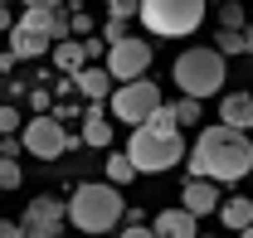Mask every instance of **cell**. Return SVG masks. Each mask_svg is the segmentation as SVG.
<instances>
[{
	"label": "cell",
	"instance_id": "484cf974",
	"mask_svg": "<svg viewBox=\"0 0 253 238\" xmlns=\"http://www.w3.org/2000/svg\"><path fill=\"white\" fill-rule=\"evenodd\" d=\"M102 39H107V44H117V39H126V20H117V15H112V20L102 25Z\"/></svg>",
	"mask_w": 253,
	"mask_h": 238
},
{
	"label": "cell",
	"instance_id": "5bb4252c",
	"mask_svg": "<svg viewBox=\"0 0 253 238\" xmlns=\"http://www.w3.org/2000/svg\"><path fill=\"white\" fill-rule=\"evenodd\" d=\"M83 146H97V151L112 146V117L102 102H88V112H83Z\"/></svg>",
	"mask_w": 253,
	"mask_h": 238
},
{
	"label": "cell",
	"instance_id": "7a4b0ae2",
	"mask_svg": "<svg viewBox=\"0 0 253 238\" xmlns=\"http://www.w3.org/2000/svg\"><path fill=\"white\" fill-rule=\"evenodd\" d=\"M126 214L122 185L112 180H83L73 195H68V224L78 234H112Z\"/></svg>",
	"mask_w": 253,
	"mask_h": 238
},
{
	"label": "cell",
	"instance_id": "5b68a950",
	"mask_svg": "<svg viewBox=\"0 0 253 238\" xmlns=\"http://www.w3.org/2000/svg\"><path fill=\"white\" fill-rule=\"evenodd\" d=\"M136 20L156 39H185L205 25V0H136Z\"/></svg>",
	"mask_w": 253,
	"mask_h": 238
},
{
	"label": "cell",
	"instance_id": "4fadbf2b",
	"mask_svg": "<svg viewBox=\"0 0 253 238\" xmlns=\"http://www.w3.org/2000/svg\"><path fill=\"white\" fill-rule=\"evenodd\" d=\"M73 83H78V92H83L88 102H107L117 78H112V73H107L102 63H88V68H78V73H73Z\"/></svg>",
	"mask_w": 253,
	"mask_h": 238
},
{
	"label": "cell",
	"instance_id": "2e32d148",
	"mask_svg": "<svg viewBox=\"0 0 253 238\" xmlns=\"http://www.w3.org/2000/svg\"><path fill=\"white\" fill-rule=\"evenodd\" d=\"M219 224L229 229V234H244V229L253 224V199H249V195L224 199V204H219Z\"/></svg>",
	"mask_w": 253,
	"mask_h": 238
},
{
	"label": "cell",
	"instance_id": "44dd1931",
	"mask_svg": "<svg viewBox=\"0 0 253 238\" xmlns=\"http://www.w3.org/2000/svg\"><path fill=\"white\" fill-rule=\"evenodd\" d=\"M219 30H244V10H239V0H224V5H219Z\"/></svg>",
	"mask_w": 253,
	"mask_h": 238
},
{
	"label": "cell",
	"instance_id": "e575fe53",
	"mask_svg": "<svg viewBox=\"0 0 253 238\" xmlns=\"http://www.w3.org/2000/svg\"><path fill=\"white\" fill-rule=\"evenodd\" d=\"M122 224H146V209H131V204H126V214H122Z\"/></svg>",
	"mask_w": 253,
	"mask_h": 238
},
{
	"label": "cell",
	"instance_id": "f546056e",
	"mask_svg": "<svg viewBox=\"0 0 253 238\" xmlns=\"http://www.w3.org/2000/svg\"><path fill=\"white\" fill-rule=\"evenodd\" d=\"M117 238H156V229H146V224H126Z\"/></svg>",
	"mask_w": 253,
	"mask_h": 238
},
{
	"label": "cell",
	"instance_id": "277c9868",
	"mask_svg": "<svg viewBox=\"0 0 253 238\" xmlns=\"http://www.w3.org/2000/svg\"><path fill=\"white\" fill-rule=\"evenodd\" d=\"M170 78H175V88L185 92V97H219L224 92V78H229V68H224V54L219 49H185L180 59L170 63Z\"/></svg>",
	"mask_w": 253,
	"mask_h": 238
},
{
	"label": "cell",
	"instance_id": "8fae6325",
	"mask_svg": "<svg viewBox=\"0 0 253 238\" xmlns=\"http://www.w3.org/2000/svg\"><path fill=\"white\" fill-rule=\"evenodd\" d=\"M10 54H15V59H44V54H54V39L44 30H34L30 20H15V30H10Z\"/></svg>",
	"mask_w": 253,
	"mask_h": 238
},
{
	"label": "cell",
	"instance_id": "74e56055",
	"mask_svg": "<svg viewBox=\"0 0 253 238\" xmlns=\"http://www.w3.org/2000/svg\"><path fill=\"white\" fill-rule=\"evenodd\" d=\"M234 238H253V224H249V229H244V234H234Z\"/></svg>",
	"mask_w": 253,
	"mask_h": 238
},
{
	"label": "cell",
	"instance_id": "603a6c76",
	"mask_svg": "<svg viewBox=\"0 0 253 238\" xmlns=\"http://www.w3.org/2000/svg\"><path fill=\"white\" fill-rule=\"evenodd\" d=\"M20 131H25L20 112H15V107H0V136H20Z\"/></svg>",
	"mask_w": 253,
	"mask_h": 238
},
{
	"label": "cell",
	"instance_id": "d4e9b609",
	"mask_svg": "<svg viewBox=\"0 0 253 238\" xmlns=\"http://www.w3.org/2000/svg\"><path fill=\"white\" fill-rule=\"evenodd\" d=\"M68 20H73V34H88V30H93V20H88V10H78L73 0H68Z\"/></svg>",
	"mask_w": 253,
	"mask_h": 238
},
{
	"label": "cell",
	"instance_id": "4dcf8cb0",
	"mask_svg": "<svg viewBox=\"0 0 253 238\" xmlns=\"http://www.w3.org/2000/svg\"><path fill=\"white\" fill-rule=\"evenodd\" d=\"M0 238H25V229H20V219H0Z\"/></svg>",
	"mask_w": 253,
	"mask_h": 238
},
{
	"label": "cell",
	"instance_id": "6da1fadb",
	"mask_svg": "<svg viewBox=\"0 0 253 238\" xmlns=\"http://www.w3.org/2000/svg\"><path fill=\"white\" fill-rule=\"evenodd\" d=\"M249 170H253V141H249V131L214 121V126H205V131L195 136V146H190V175L234 185V180H244Z\"/></svg>",
	"mask_w": 253,
	"mask_h": 238
},
{
	"label": "cell",
	"instance_id": "83f0119b",
	"mask_svg": "<svg viewBox=\"0 0 253 238\" xmlns=\"http://www.w3.org/2000/svg\"><path fill=\"white\" fill-rule=\"evenodd\" d=\"M20 151H25V141H20V136H0V156L20 160Z\"/></svg>",
	"mask_w": 253,
	"mask_h": 238
},
{
	"label": "cell",
	"instance_id": "4316f807",
	"mask_svg": "<svg viewBox=\"0 0 253 238\" xmlns=\"http://www.w3.org/2000/svg\"><path fill=\"white\" fill-rule=\"evenodd\" d=\"M107 10H112L117 20H136V0H112Z\"/></svg>",
	"mask_w": 253,
	"mask_h": 238
},
{
	"label": "cell",
	"instance_id": "836d02e7",
	"mask_svg": "<svg viewBox=\"0 0 253 238\" xmlns=\"http://www.w3.org/2000/svg\"><path fill=\"white\" fill-rule=\"evenodd\" d=\"M15 20H20V15H10V10L0 5V34H10V30H15Z\"/></svg>",
	"mask_w": 253,
	"mask_h": 238
},
{
	"label": "cell",
	"instance_id": "7c38bea8",
	"mask_svg": "<svg viewBox=\"0 0 253 238\" xmlns=\"http://www.w3.org/2000/svg\"><path fill=\"white\" fill-rule=\"evenodd\" d=\"M151 229H156V238H200V214H190L185 204L161 209L151 219Z\"/></svg>",
	"mask_w": 253,
	"mask_h": 238
},
{
	"label": "cell",
	"instance_id": "ba28073f",
	"mask_svg": "<svg viewBox=\"0 0 253 238\" xmlns=\"http://www.w3.org/2000/svg\"><path fill=\"white\" fill-rule=\"evenodd\" d=\"M63 224H68V204L59 195H34L20 214L25 238H63Z\"/></svg>",
	"mask_w": 253,
	"mask_h": 238
},
{
	"label": "cell",
	"instance_id": "9c48e42d",
	"mask_svg": "<svg viewBox=\"0 0 253 238\" xmlns=\"http://www.w3.org/2000/svg\"><path fill=\"white\" fill-rule=\"evenodd\" d=\"M107 73L117 78V83H136V78H146L151 73V44L146 39H117V44H107Z\"/></svg>",
	"mask_w": 253,
	"mask_h": 238
},
{
	"label": "cell",
	"instance_id": "3957f363",
	"mask_svg": "<svg viewBox=\"0 0 253 238\" xmlns=\"http://www.w3.org/2000/svg\"><path fill=\"white\" fill-rule=\"evenodd\" d=\"M126 156L136 160V170H141V175H166L170 165H180V156H190V151H185L180 126L141 121V126H131V136H126Z\"/></svg>",
	"mask_w": 253,
	"mask_h": 238
},
{
	"label": "cell",
	"instance_id": "cb8c5ba5",
	"mask_svg": "<svg viewBox=\"0 0 253 238\" xmlns=\"http://www.w3.org/2000/svg\"><path fill=\"white\" fill-rule=\"evenodd\" d=\"M30 112H54V92H44V88H30Z\"/></svg>",
	"mask_w": 253,
	"mask_h": 238
},
{
	"label": "cell",
	"instance_id": "d590c367",
	"mask_svg": "<svg viewBox=\"0 0 253 238\" xmlns=\"http://www.w3.org/2000/svg\"><path fill=\"white\" fill-rule=\"evenodd\" d=\"M25 5H39V10H63L68 0H25Z\"/></svg>",
	"mask_w": 253,
	"mask_h": 238
},
{
	"label": "cell",
	"instance_id": "d6a6232c",
	"mask_svg": "<svg viewBox=\"0 0 253 238\" xmlns=\"http://www.w3.org/2000/svg\"><path fill=\"white\" fill-rule=\"evenodd\" d=\"M68 92H78V83H73V78H68V73H63L59 83H54V97H68Z\"/></svg>",
	"mask_w": 253,
	"mask_h": 238
},
{
	"label": "cell",
	"instance_id": "b9f144b4",
	"mask_svg": "<svg viewBox=\"0 0 253 238\" xmlns=\"http://www.w3.org/2000/svg\"><path fill=\"white\" fill-rule=\"evenodd\" d=\"M107 5H112V0H107Z\"/></svg>",
	"mask_w": 253,
	"mask_h": 238
},
{
	"label": "cell",
	"instance_id": "f35d334b",
	"mask_svg": "<svg viewBox=\"0 0 253 238\" xmlns=\"http://www.w3.org/2000/svg\"><path fill=\"white\" fill-rule=\"evenodd\" d=\"M200 238H224V234H200Z\"/></svg>",
	"mask_w": 253,
	"mask_h": 238
},
{
	"label": "cell",
	"instance_id": "1f68e13d",
	"mask_svg": "<svg viewBox=\"0 0 253 238\" xmlns=\"http://www.w3.org/2000/svg\"><path fill=\"white\" fill-rule=\"evenodd\" d=\"M49 117H83V112H78V107H73V102H63V97H59V102H54V112H49Z\"/></svg>",
	"mask_w": 253,
	"mask_h": 238
},
{
	"label": "cell",
	"instance_id": "e0dca14e",
	"mask_svg": "<svg viewBox=\"0 0 253 238\" xmlns=\"http://www.w3.org/2000/svg\"><path fill=\"white\" fill-rule=\"evenodd\" d=\"M49 59H54V68H59V73H68V78H73L78 68H88V54H83V39H59Z\"/></svg>",
	"mask_w": 253,
	"mask_h": 238
},
{
	"label": "cell",
	"instance_id": "ac0fdd59",
	"mask_svg": "<svg viewBox=\"0 0 253 238\" xmlns=\"http://www.w3.org/2000/svg\"><path fill=\"white\" fill-rule=\"evenodd\" d=\"M102 160H107V180H112V185H131V180L141 175V170H136V160H131L126 151H112V146H107Z\"/></svg>",
	"mask_w": 253,
	"mask_h": 238
},
{
	"label": "cell",
	"instance_id": "8992f818",
	"mask_svg": "<svg viewBox=\"0 0 253 238\" xmlns=\"http://www.w3.org/2000/svg\"><path fill=\"white\" fill-rule=\"evenodd\" d=\"M20 141H25V151L39 156V160H59V156L83 146V136H73V131H68L59 117H49V112H34V117L25 121V131H20Z\"/></svg>",
	"mask_w": 253,
	"mask_h": 238
},
{
	"label": "cell",
	"instance_id": "9a60e30c",
	"mask_svg": "<svg viewBox=\"0 0 253 238\" xmlns=\"http://www.w3.org/2000/svg\"><path fill=\"white\" fill-rule=\"evenodd\" d=\"M219 117H224V126L249 131L253 126V92H219Z\"/></svg>",
	"mask_w": 253,
	"mask_h": 238
},
{
	"label": "cell",
	"instance_id": "30bf717a",
	"mask_svg": "<svg viewBox=\"0 0 253 238\" xmlns=\"http://www.w3.org/2000/svg\"><path fill=\"white\" fill-rule=\"evenodd\" d=\"M180 204L190 209V214H200V219H205V214H219V180H205V175H190L185 185H180Z\"/></svg>",
	"mask_w": 253,
	"mask_h": 238
},
{
	"label": "cell",
	"instance_id": "ffe728a7",
	"mask_svg": "<svg viewBox=\"0 0 253 238\" xmlns=\"http://www.w3.org/2000/svg\"><path fill=\"white\" fill-rule=\"evenodd\" d=\"M170 112H175L180 126H195V121L205 117V112H200V97H185V92H180V102H170Z\"/></svg>",
	"mask_w": 253,
	"mask_h": 238
},
{
	"label": "cell",
	"instance_id": "8d00e7d4",
	"mask_svg": "<svg viewBox=\"0 0 253 238\" xmlns=\"http://www.w3.org/2000/svg\"><path fill=\"white\" fill-rule=\"evenodd\" d=\"M10 68H15V54L5 49V54H0V73H10Z\"/></svg>",
	"mask_w": 253,
	"mask_h": 238
},
{
	"label": "cell",
	"instance_id": "60d3db41",
	"mask_svg": "<svg viewBox=\"0 0 253 238\" xmlns=\"http://www.w3.org/2000/svg\"><path fill=\"white\" fill-rule=\"evenodd\" d=\"M0 5H5V0H0Z\"/></svg>",
	"mask_w": 253,
	"mask_h": 238
},
{
	"label": "cell",
	"instance_id": "d6986e66",
	"mask_svg": "<svg viewBox=\"0 0 253 238\" xmlns=\"http://www.w3.org/2000/svg\"><path fill=\"white\" fill-rule=\"evenodd\" d=\"M214 49H219L224 59H234V54H253V49H249V30H219Z\"/></svg>",
	"mask_w": 253,
	"mask_h": 238
},
{
	"label": "cell",
	"instance_id": "52a82bcc",
	"mask_svg": "<svg viewBox=\"0 0 253 238\" xmlns=\"http://www.w3.org/2000/svg\"><path fill=\"white\" fill-rule=\"evenodd\" d=\"M156 107H161L156 78H136V83H117V88H112V117L126 121V126H141Z\"/></svg>",
	"mask_w": 253,
	"mask_h": 238
},
{
	"label": "cell",
	"instance_id": "7402d4cb",
	"mask_svg": "<svg viewBox=\"0 0 253 238\" xmlns=\"http://www.w3.org/2000/svg\"><path fill=\"white\" fill-rule=\"evenodd\" d=\"M20 160H10V156H0V190H20Z\"/></svg>",
	"mask_w": 253,
	"mask_h": 238
},
{
	"label": "cell",
	"instance_id": "f1b7e54d",
	"mask_svg": "<svg viewBox=\"0 0 253 238\" xmlns=\"http://www.w3.org/2000/svg\"><path fill=\"white\" fill-rule=\"evenodd\" d=\"M83 54H88V63H97L107 54V39H83Z\"/></svg>",
	"mask_w": 253,
	"mask_h": 238
},
{
	"label": "cell",
	"instance_id": "ab89813d",
	"mask_svg": "<svg viewBox=\"0 0 253 238\" xmlns=\"http://www.w3.org/2000/svg\"><path fill=\"white\" fill-rule=\"evenodd\" d=\"M249 49H253V30H249Z\"/></svg>",
	"mask_w": 253,
	"mask_h": 238
}]
</instances>
